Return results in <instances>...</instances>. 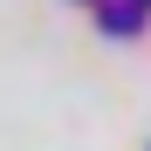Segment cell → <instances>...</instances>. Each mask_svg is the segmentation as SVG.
<instances>
[{"label":"cell","instance_id":"6da1fadb","mask_svg":"<svg viewBox=\"0 0 151 151\" xmlns=\"http://www.w3.org/2000/svg\"><path fill=\"white\" fill-rule=\"evenodd\" d=\"M103 21H110V28H117V35H131V28H137V7H110Z\"/></svg>","mask_w":151,"mask_h":151}]
</instances>
